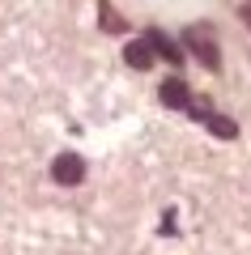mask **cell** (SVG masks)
Masks as SVG:
<instances>
[{"mask_svg":"<svg viewBox=\"0 0 251 255\" xmlns=\"http://www.w3.org/2000/svg\"><path fill=\"white\" fill-rule=\"evenodd\" d=\"M183 38H188V47L196 51V60L205 64V68H213V73L222 68V55H217V43H213V34H209L205 26H192Z\"/></svg>","mask_w":251,"mask_h":255,"instance_id":"1","label":"cell"},{"mask_svg":"<svg viewBox=\"0 0 251 255\" xmlns=\"http://www.w3.org/2000/svg\"><path fill=\"white\" fill-rule=\"evenodd\" d=\"M51 179L64 183V187H77V183L85 179V157L81 153H60L51 162Z\"/></svg>","mask_w":251,"mask_h":255,"instance_id":"2","label":"cell"},{"mask_svg":"<svg viewBox=\"0 0 251 255\" xmlns=\"http://www.w3.org/2000/svg\"><path fill=\"white\" fill-rule=\"evenodd\" d=\"M162 102L171 111H188L192 107V90H188V81H179V77H166L162 81Z\"/></svg>","mask_w":251,"mask_h":255,"instance_id":"3","label":"cell"},{"mask_svg":"<svg viewBox=\"0 0 251 255\" xmlns=\"http://www.w3.org/2000/svg\"><path fill=\"white\" fill-rule=\"evenodd\" d=\"M124 60L132 64V68H153V47H149V38H136V43H128L124 47Z\"/></svg>","mask_w":251,"mask_h":255,"instance_id":"4","label":"cell"},{"mask_svg":"<svg viewBox=\"0 0 251 255\" xmlns=\"http://www.w3.org/2000/svg\"><path fill=\"white\" fill-rule=\"evenodd\" d=\"M145 38H149L153 55H166V60H171V64H179V60H183V51H179V47H175V43H171V38H166V34H162V30H149V34H145Z\"/></svg>","mask_w":251,"mask_h":255,"instance_id":"5","label":"cell"},{"mask_svg":"<svg viewBox=\"0 0 251 255\" xmlns=\"http://www.w3.org/2000/svg\"><path fill=\"white\" fill-rule=\"evenodd\" d=\"M205 124H209V132H213V136H222V140H234V136H239V124H234V119H226V115H213V111H209Z\"/></svg>","mask_w":251,"mask_h":255,"instance_id":"6","label":"cell"},{"mask_svg":"<svg viewBox=\"0 0 251 255\" xmlns=\"http://www.w3.org/2000/svg\"><path fill=\"white\" fill-rule=\"evenodd\" d=\"M102 30H111V34H115V30H124V17H115V9H111V4H102Z\"/></svg>","mask_w":251,"mask_h":255,"instance_id":"7","label":"cell"}]
</instances>
